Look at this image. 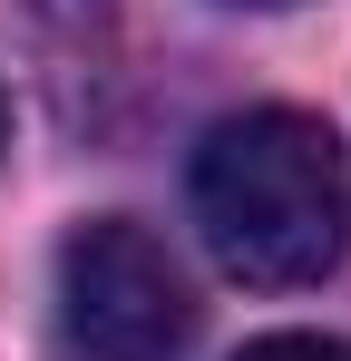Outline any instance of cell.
Segmentation results:
<instances>
[{"mask_svg":"<svg viewBox=\"0 0 351 361\" xmlns=\"http://www.w3.org/2000/svg\"><path fill=\"white\" fill-rule=\"evenodd\" d=\"M195 225L244 283H322L351 254V157L312 108H244L195 147Z\"/></svg>","mask_w":351,"mask_h":361,"instance_id":"6da1fadb","label":"cell"},{"mask_svg":"<svg viewBox=\"0 0 351 361\" xmlns=\"http://www.w3.org/2000/svg\"><path fill=\"white\" fill-rule=\"evenodd\" d=\"M195 302L176 254L127 215H98L58 244V342L68 361H176Z\"/></svg>","mask_w":351,"mask_h":361,"instance_id":"7a4b0ae2","label":"cell"},{"mask_svg":"<svg viewBox=\"0 0 351 361\" xmlns=\"http://www.w3.org/2000/svg\"><path fill=\"white\" fill-rule=\"evenodd\" d=\"M234 361H351V342H322V332H264V342H244Z\"/></svg>","mask_w":351,"mask_h":361,"instance_id":"3957f363","label":"cell"},{"mask_svg":"<svg viewBox=\"0 0 351 361\" xmlns=\"http://www.w3.org/2000/svg\"><path fill=\"white\" fill-rule=\"evenodd\" d=\"M0 157H10V98H0Z\"/></svg>","mask_w":351,"mask_h":361,"instance_id":"277c9868","label":"cell"},{"mask_svg":"<svg viewBox=\"0 0 351 361\" xmlns=\"http://www.w3.org/2000/svg\"><path fill=\"white\" fill-rule=\"evenodd\" d=\"M244 10H292V0H244Z\"/></svg>","mask_w":351,"mask_h":361,"instance_id":"5b68a950","label":"cell"}]
</instances>
